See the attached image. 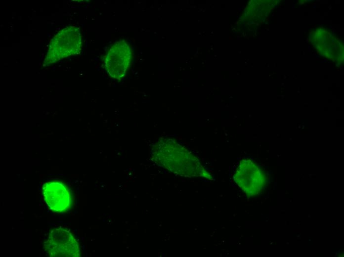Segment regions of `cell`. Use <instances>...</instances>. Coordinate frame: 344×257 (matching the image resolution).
Wrapping results in <instances>:
<instances>
[{"instance_id": "cell-4", "label": "cell", "mask_w": 344, "mask_h": 257, "mask_svg": "<svg viewBox=\"0 0 344 257\" xmlns=\"http://www.w3.org/2000/svg\"><path fill=\"white\" fill-rule=\"evenodd\" d=\"M43 247L52 257H78L80 255L76 239L69 231L62 228L50 231Z\"/></svg>"}, {"instance_id": "cell-6", "label": "cell", "mask_w": 344, "mask_h": 257, "mask_svg": "<svg viewBox=\"0 0 344 257\" xmlns=\"http://www.w3.org/2000/svg\"><path fill=\"white\" fill-rule=\"evenodd\" d=\"M42 193L46 204L53 211L65 212L72 204L70 190L60 180H53L45 183L43 186Z\"/></svg>"}, {"instance_id": "cell-5", "label": "cell", "mask_w": 344, "mask_h": 257, "mask_svg": "<svg viewBox=\"0 0 344 257\" xmlns=\"http://www.w3.org/2000/svg\"><path fill=\"white\" fill-rule=\"evenodd\" d=\"M132 59L131 49L125 42L115 43L109 49L105 60V68L113 78L120 79L127 73Z\"/></svg>"}, {"instance_id": "cell-3", "label": "cell", "mask_w": 344, "mask_h": 257, "mask_svg": "<svg viewBox=\"0 0 344 257\" xmlns=\"http://www.w3.org/2000/svg\"><path fill=\"white\" fill-rule=\"evenodd\" d=\"M82 42L79 30L76 27L63 29L58 33L50 44L47 60L55 62L61 58L76 54L81 50Z\"/></svg>"}, {"instance_id": "cell-2", "label": "cell", "mask_w": 344, "mask_h": 257, "mask_svg": "<svg viewBox=\"0 0 344 257\" xmlns=\"http://www.w3.org/2000/svg\"><path fill=\"white\" fill-rule=\"evenodd\" d=\"M233 179L239 187L248 196L259 195L268 183V176L262 167L253 159L244 158L238 163Z\"/></svg>"}, {"instance_id": "cell-1", "label": "cell", "mask_w": 344, "mask_h": 257, "mask_svg": "<svg viewBox=\"0 0 344 257\" xmlns=\"http://www.w3.org/2000/svg\"><path fill=\"white\" fill-rule=\"evenodd\" d=\"M151 155L156 164L177 175L213 179L199 158L173 138L164 137L157 141L152 145Z\"/></svg>"}, {"instance_id": "cell-7", "label": "cell", "mask_w": 344, "mask_h": 257, "mask_svg": "<svg viewBox=\"0 0 344 257\" xmlns=\"http://www.w3.org/2000/svg\"><path fill=\"white\" fill-rule=\"evenodd\" d=\"M311 42L322 54L334 61L343 59V44L331 32L324 28H318L311 33Z\"/></svg>"}]
</instances>
